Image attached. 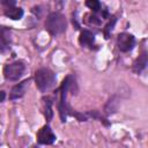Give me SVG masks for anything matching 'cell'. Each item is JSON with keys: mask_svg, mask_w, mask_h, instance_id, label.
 Instances as JSON below:
<instances>
[{"mask_svg": "<svg viewBox=\"0 0 148 148\" xmlns=\"http://www.w3.org/2000/svg\"><path fill=\"white\" fill-rule=\"evenodd\" d=\"M73 84H75V80L72 75H68L64 79L60 88H59V91H60V102H59V116H60V120L62 123L66 121L67 119V116L68 114H72L73 110L69 108L68 103H67V92L68 90L73 87Z\"/></svg>", "mask_w": 148, "mask_h": 148, "instance_id": "1", "label": "cell"}, {"mask_svg": "<svg viewBox=\"0 0 148 148\" xmlns=\"http://www.w3.org/2000/svg\"><path fill=\"white\" fill-rule=\"evenodd\" d=\"M67 28V21L65 15L59 12H52L45 20V29L51 36H58L65 32Z\"/></svg>", "mask_w": 148, "mask_h": 148, "instance_id": "2", "label": "cell"}, {"mask_svg": "<svg viewBox=\"0 0 148 148\" xmlns=\"http://www.w3.org/2000/svg\"><path fill=\"white\" fill-rule=\"evenodd\" d=\"M35 83L40 92H46L56 86L57 76L49 68H39L35 73Z\"/></svg>", "mask_w": 148, "mask_h": 148, "instance_id": "3", "label": "cell"}, {"mask_svg": "<svg viewBox=\"0 0 148 148\" xmlns=\"http://www.w3.org/2000/svg\"><path fill=\"white\" fill-rule=\"evenodd\" d=\"M24 71H25L24 62L21 60H17L5 66L3 76L7 81H17L22 77V75L24 74Z\"/></svg>", "mask_w": 148, "mask_h": 148, "instance_id": "4", "label": "cell"}, {"mask_svg": "<svg viewBox=\"0 0 148 148\" xmlns=\"http://www.w3.org/2000/svg\"><path fill=\"white\" fill-rule=\"evenodd\" d=\"M3 14L12 20H21L23 16V9L21 7L15 6V0H2Z\"/></svg>", "mask_w": 148, "mask_h": 148, "instance_id": "5", "label": "cell"}, {"mask_svg": "<svg viewBox=\"0 0 148 148\" xmlns=\"http://www.w3.org/2000/svg\"><path fill=\"white\" fill-rule=\"evenodd\" d=\"M117 45L121 52H130L135 45V38L131 34L121 32L117 37Z\"/></svg>", "mask_w": 148, "mask_h": 148, "instance_id": "6", "label": "cell"}, {"mask_svg": "<svg viewBox=\"0 0 148 148\" xmlns=\"http://www.w3.org/2000/svg\"><path fill=\"white\" fill-rule=\"evenodd\" d=\"M37 141L40 145H52L56 141V135L49 125L43 126L37 133Z\"/></svg>", "mask_w": 148, "mask_h": 148, "instance_id": "7", "label": "cell"}, {"mask_svg": "<svg viewBox=\"0 0 148 148\" xmlns=\"http://www.w3.org/2000/svg\"><path fill=\"white\" fill-rule=\"evenodd\" d=\"M29 83H30V79H27L17 84H15L12 90H10V94H9V99H18L21 98L28 90L29 88Z\"/></svg>", "mask_w": 148, "mask_h": 148, "instance_id": "8", "label": "cell"}, {"mask_svg": "<svg viewBox=\"0 0 148 148\" xmlns=\"http://www.w3.org/2000/svg\"><path fill=\"white\" fill-rule=\"evenodd\" d=\"M12 31L9 28L0 25V52H3L10 47Z\"/></svg>", "mask_w": 148, "mask_h": 148, "instance_id": "9", "label": "cell"}, {"mask_svg": "<svg viewBox=\"0 0 148 148\" xmlns=\"http://www.w3.org/2000/svg\"><path fill=\"white\" fill-rule=\"evenodd\" d=\"M79 43L82 47L92 50L95 49V35L89 30H82L79 37Z\"/></svg>", "mask_w": 148, "mask_h": 148, "instance_id": "10", "label": "cell"}, {"mask_svg": "<svg viewBox=\"0 0 148 148\" xmlns=\"http://www.w3.org/2000/svg\"><path fill=\"white\" fill-rule=\"evenodd\" d=\"M147 64H148V58H147V53L146 52H142L139 58L134 61L133 64V71L136 73V74H140L146 67H147Z\"/></svg>", "mask_w": 148, "mask_h": 148, "instance_id": "11", "label": "cell"}, {"mask_svg": "<svg viewBox=\"0 0 148 148\" xmlns=\"http://www.w3.org/2000/svg\"><path fill=\"white\" fill-rule=\"evenodd\" d=\"M118 106H119V99H118V96H112L108 102H106V104H105V106H104V112H105V114H112V113H114V112H117V110H118Z\"/></svg>", "mask_w": 148, "mask_h": 148, "instance_id": "12", "label": "cell"}, {"mask_svg": "<svg viewBox=\"0 0 148 148\" xmlns=\"http://www.w3.org/2000/svg\"><path fill=\"white\" fill-rule=\"evenodd\" d=\"M86 5L89 9H91L94 13H99L103 12L102 9V5L99 2V0H86Z\"/></svg>", "mask_w": 148, "mask_h": 148, "instance_id": "13", "label": "cell"}, {"mask_svg": "<svg viewBox=\"0 0 148 148\" xmlns=\"http://www.w3.org/2000/svg\"><path fill=\"white\" fill-rule=\"evenodd\" d=\"M45 118L47 121H50L53 117V111H52V102L51 99H46L45 101V111H44Z\"/></svg>", "mask_w": 148, "mask_h": 148, "instance_id": "14", "label": "cell"}, {"mask_svg": "<svg viewBox=\"0 0 148 148\" xmlns=\"http://www.w3.org/2000/svg\"><path fill=\"white\" fill-rule=\"evenodd\" d=\"M116 21H117L116 17H111L110 22L105 25V28H104V36H105V38H109L110 34H111L112 30H113V27H114V24H116Z\"/></svg>", "mask_w": 148, "mask_h": 148, "instance_id": "15", "label": "cell"}, {"mask_svg": "<svg viewBox=\"0 0 148 148\" xmlns=\"http://www.w3.org/2000/svg\"><path fill=\"white\" fill-rule=\"evenodd\" d=\"M66 1H67V0H54V5H56L59 9H61V8L65 6Z\"/></svg>", "mask_w": 148, "mask_h": 148, "instance_id": "16", "label": "cell"}, {"mask_svg": "<svg viewBox=\"0 0 148 148\" xmlns=\"http://www.w3.org/2000/svg\"><path fill=\"white\" fill-rule=\"evenodd\" d=\"M5 97H6V92H5L3 90H1V91H0V103H1V102H3Z\"/></svg>", "mask_w": 148, "mask_h": 148, "instance_id": "17", "label": "cell"}, {"mask_svg": "<svg viewBox=\"0 0 148 148\" xmlns=\"http://www.w3.org/2000/svg\"><path fill=\"white\" fill-rule=\"evenodd\" d=\"M0 1H2V0H0Z\"/></svg>", "mask_w": 148, "mask_h": 148, "instance_id": "18", "label": "cell"}]
</instances>
